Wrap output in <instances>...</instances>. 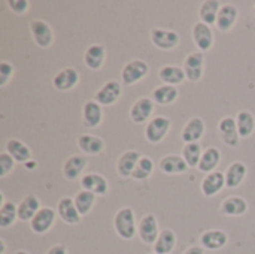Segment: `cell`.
<instances>
[{
	"instance_id": "obj_1",
	"label": "cell",
	"mask_w": 255,
	"mask_h": 254,
	"mask_svg": "<svg viewBox=\"0 0 255 254\" xmlns=\"http://www.w3.org/2000/svg\"><path fill=\"white\" fill-rule=\"evenodd\" d=\"M137 223L133 208H120L114 217V229L117 235L124 241H131L137 235Z\"/></svg>"
},
{
	"instance_id": "obj_2",
	"label": "cell",
	"mask_w": 255,
	"mask_h": 254,
	"mask_svg": "<svg viewBox=\"0 0 255 254\" xmlns=\"http://www.w3.org/2000/svg\"><path fill=\"white\" fill-rule=\"evenodd\" d=\"M172 127V120L169 117L157 115L152 120H149L145 126V139L149 144H160L164 141V138L169 135Z\"/></svg>"
},
{
	"instance_id": "obj_3",
	"label": "cell",
	"mask_w": 255,
	"mask_h": 254,
	"mask_svg": "<svg viewBox=\"0 0 255 254\" xmlns=\"http://www.w3.org/2000/svg\"><path fill=\"white\" fill-rule=\"evenodd\" d=\"M149 73V64L145 60L134 58L124 64L121 70V81L124 85H134L145 79Z\"/></svg>"
},
{
	"instance_id": "obj_4",
	"label": "cell",
	"mask_w": 255,
	"mask_h": 254,
	"mask_svg": "<svg viewBox=\"0 0 255 254\" xmlns=\"http://www.w3.org/2000/svg\"><path fill=\"white\" fill-rule=\"evenodd\" d=\"M151 42L155 48H158L161 51H172L179 46L181 36L175 30L154 27L151 30Z\"/></svg>"
},
{
	"instance_id": "obj_5",
	"label": "cell",
	"mask_w": 255,
	"mask_h": 254,
	"mask_svg": "<svg viewBox=\"0 0 255 254\" xmlns=\"http://www.w3.org/2000/svg\"><path fill=\"white\" fill-rule=\"evenodd\" d=\"M28 27H30L31 37H33L34 43L39 48L46 49V48L52 46V43H54V30L46 21H43V19H31Z\"/></svg>"
},
{
	"instance_id": "obj_6",
	"label": "cell",
	"mask_w": 255,
	"mask_h": 254,
	"mask_svg": "<svg viewBox=\"0 0 255 254\" xmlns=\"http://www.w3.org/2000/svg\"><path fill=\"white\" fill-rule=\"evenodd\" d=\"M160 232L161 231L158 229V220L154 214L143 216L137 223V237L146 246H154L160 237Z\"/></svg>"
},
{
	"instance_id": "obj_7",
	"label": "cell",
	"mask_w": 255,
	"mask_h": 254,
	"mask_svg": "<svg viewBox=\"0 0 255 254\" xmlns=\"http://www.w3.org/2000/svg\"><path fill=\"white\" fill-rule=\"evenodd\" d=\"M184 72L187 75V79L191 82H199L205 75V55L200 51L190 52L184 60Z\"/></svg>"
},
{
	"instance_id": "obj_8",
	"label": "cell",
	"mask_w": 255,
	"mask_h": 254,
	"mask_svg": "<svg viewBox=\"0 0 255 254\" xmlns=\"http://www.w3.org/2000/svg\"><path fill=\"white\" fill-rule=\"evenodd\" d=\"M123 96V85L111 79L108 82H105L94 94V100L97 103H100L102 106H112L115 105Z\"/></svg>"
},
{
	"instance_id": "obj_9",
	"label": "cell",
	"mask_w": 255,
	"mask_h": 254,
	"mask_svg": "<svg viewBox=\"0 0 255 254\" xmlns=\"http://www.w3.org/2000/svg\"><path fill=\"white\" fill-rule=\"evenodd\" d=\"M57 210H52L49 207H42L40 211L33 217V220L30 222V229L33 234L36 235H45L48 234L57 219Z\"/></svg>"
},
{
	"instance_id": "obj_10",
	"label": "cell",
	"mask_w": 255,
	"mask_h": 254,
	"mask_svg": "<svg viewBox=\"0 0 255 254\" xmlns=\"http://www.w3.org/2000/svg\"><path fill=\"white\" fill-rule=\"evenodd\" d=\"M155 109V102L151 97H140L137 99L130 108V120L134 124H143L152 120V114Z\"/></svg>"
},
{
	"instance_id": "obj_11",
	"label": "cell",
	"mask_w": 255,
	"mask_h": 254,
	"mask_svg": "<svg viewBox=\"0 0 255 254\" xmlns=\"http://www.w3.org/2000/svg\"><path fill=\"white\" fill-rule=\"evenodd\" d=\"M191 36H193V40H194V43H196V46L199 48L200 52L211 51L214 43H215V37H214L211 25H208V24H205L202 21H197L193 25Z\"/></svg>"
},
{
	"instance_id": "obj_12",
	"label": "cell",
	"mask_w": 255,
	"mask_h": 254,
	"mask_svg": "<svg viewBox=\"0 0 255 254\" xmlns=\"http://www.w3.org/2000/svg\"><path fill=\"white\" fill-rule=\"evenodd\" d=\"M79 82V72L76 67L67 66L64 69H61L60 72H57L52 78V85L57 91H72Z\"/></svg>"
},
{
	"instance_id": "obj_13",
	"label": "cell",
	"mask_w": 255,
	"mask_h": 254,
	"mask_svg": "<svg viewBox=\"0 0 255 254\" xmlns=\"http://www.w3.org/2000/svg\"><path fill=\"white\" fill-rule=\"evenodd\" d=\"M218 133L224 145L235 148L241 142V135L238 130L236 118L233 117H223L218 123Z\"/></svg>"
},
{
	"instance_id": "obj_14",
	"label": "cell",
	"mask_w": 255,
	"mask_h": 254,
	"mask_svg": "<svg viewBox=\"0 0 255 254\" xmlns=\"http://www.w3.org/2000/svg\"><path fill=\"white\" fill-rule=\"evenodd\" d=\"M226 187V174L220 171L205 175V178L200 183V190L205 198H214L220 195Z\"/></svg>"
},
{
	"instance_id": "obj_15",
	"label": "cell",
	"mask_w": 255,
	"mask_h": 254,
	"mask_svg": "<svg viewBox=\"0 0 255 254\" xmlns=\"http://www.w3.org/2000/svg\"><path fill=\"white\" fill-rule=\"evenodd\" d=\"M106 55H108L106 48L102 43H91L84 51L82 61L90 70H100L105 66Z\"/></svg>"
},
{
	"instance_id": "obj_16",
	"label": "cell",
	"mask_w": 255,
	"mask_h": 254,
	"mask_svg": "<svg viewBox=\"0 0 255 254\" xmlns=\"http://www.w3.org/2000/svg\"><path fill=\"white\" fill-rule=\"evenodd\" d=\"M88 162L84 156L81 154H73L70 157L66 159V162L63 163V177L67 181H76L79 178H82L84 171L87 168Z\"/></svg>"
},
{
	"instance_id": "obj_17",
	"label": "cell",
	"mask_w": 255,
	"mask_h": 254,
	"mask_svg": "<svg viewBox=\"0 0 255 254\" xmlns=\"http://www.w3.org/2000/svg\"><path fill=\"white\" fill-rule=\"evenodd\" d=\"M227 243H229V235L223 229H209L200 235V246L209 252L221 250L227 246Z\"/></svg>"
},
{
	"instance_id": "obj_18",
	"label": "cell",
	"mask_w": 255,
	"mask_h": 254,
	"mask_svg": "<svg viewBox=\"0 0 255 254\" xmlns=\"http://www.w3.org/2000/svg\"><path fill=\"white\" fill-rule=\"evenodd\" d=\"M81 187L82 190H88L96 196H105L109 192L108 180L102 174H96V172L84 174V177L81 178Z\"/></svg>"
},
{
	"instance_id": "obj_19",
	"label": "cell",
	"mask_w": 255,
	"mask_h": 254,
	"mask_svg": "<svg viewBox=\"0 0 255 254\" xmlns=\"http://www.w3.org/2000/svg\"><path fill=\"white\" fill-rule=\"evenodd\" d=\"M238 19H239V9L232 3H226L220 9L215 27L223 33H229L236 25Z\"/></svg>"
},
{
	"instance_id": "obj_20",
	"label": "cell",
	"mask_w": 255,
	"mask_h": 254,
	"mask_svg": "<svg viewBox=\"0 0 255 254\" xmlns=\"http://www.w3.org/2000/svg\"><path fill=\"white\" fill-rule=\"evenodd\" d=\"M82 123L88 129H96L103 123V106L94 99L87 100L82 106Z\"/></svg>"
},
{
	"instance_id": "obj_21",
	"label": "cell",
	"mask_w": 255,
	"mask_h": 254,
	"mask_svg": "<svg viewBox=\"0 0 255 254\" xmlns=\"http://www.w3.org/2000/svg\"><path fill=\"white\" fill-rule=\"evenodd\" d=\"M206 132V124L205 121L200 118V117H193L190 118L185 126L182 127V132H181V139L185 142V144H193V142H199L203 135Z\"/></svg>"
},
{
	"instance_id": "obj_22",
	"label": "cell",
	"mask_w": 255,
	"mask_h": 254,
	"mask_svg": "<svg viewBox=\"0 0 255 254\" xmlns=\"http://www.w3.org/2000/svg\"><path fill=\"white\" fill-rule=\"evenodd\" d=\"M158 169L166 175H181L185 174L190 168L182 156L178 154H167L160 159Z\"/></svg>"
},
{
	"instance_id": "obj_23",
	"label": "cell",
	"mask_w": 255,
	"mask_h": 254,
	"mask_svg": "<svg viewBox=\"0 0 255 254\" xmlns=\"http://www.w3.org/2000/svg\"><path fill=\"white\" fill-rule=\"evenodd\" d=\"M57 214H58L60 220L66 225H79L81 219H82L75 207L73 198H69V196H64L58 201Z\"/></svg>"
},
{
	"instance_id": "obj_24",
	"label": "cell",
	"mask_w": 255,
	"mask_h": 254,
	"mask_svg": "<svg viewBox=\"0 0 255 254\" xmlns=\"http://www.w3.org/2000/svg\"><path fill=\"white\" fill-rule=\"evenodd\" d=\"M140 157L142 156L136 150L124 151L120 156L118 162H117V172H118V175H121L123 178L131 177L134 169H136V166H137V163H139V160H140Z\"/></svg>"
},
{
	"instance_id": "obj_25",
	"label": "cell",
	"mask_w": 255,
	"mask_h": 254,
	"mask_svg": "<svg viewBox=\"0 0 255 254\" xmlns=\"http://www.w3.org/2000/svg\"><path fill=\"white\" fill-rule=\"evenodd\" d=\"M248 202L242 196H230L223 201L220 211L226 217H242L248 213Z\"/></svg>"
},
{
	"instance_id": "obj_26",
	"label": "cell",
	"mask_w": 255,
	"mask_h": 254,
	"mask_svg": "<svg viewBox=\"0 0 255 254\" xmlns=\"http://www.w3.org/2000/svg\"><path fill=\"white\" fill-rule=\"evenodd\" d=\"M40 199L36 195H27L18 204V220L21 222H31L33 217L40 211Z\"/></svg>"
},
{
	"instance_id": "obj_27",
	"label": "cell",
	"mask_w": 255,
	"mask_h": 254,
	"mask_svg": "<svg viewBox=\"0 0 255 254\" xmlns=\"http://www.w3.org/2000/svg\"><path fill=\"white\" fill-rule=\"evenodd\" d=\"M158 79H160L163 84L176 87V85H181V84L187 79V75H185L182 66L164 64V66H161L160 70H158Z\"/></svg>"
},
{
	"instance_id": "obj_28",
	"label": "cell",
	"mask_w": 255,
	"mask_h": 254,
	"mask_svg": "<svg viewBox=\"0 0 255 254\" xmlns=\"http://www.w3.org/2000/svg\"><path fill=\"white\" fill-rule=\"evenodd\" d=\"M78 147L84 154L99 156L105 151V141L100 136L91 133H82L78 136Z\"/></svg>"
},
{
	"instance_id": "obj_29",
	"label": "cell",
	"mask_w": 255,
	"mask_h": 254,
	"mask_svg": "<svg viewBox=\"0 0 255 254\" xmlns=\"http://www.w3.org/2000/svg\"><path fill=\"white\" fill-rule=\"evenodd\" d=\"M179 97V90L178 87H173V85H167V84H161V85H157L154 90H152V94H151V99L160 105V106H167V105H173Z\"/></svg>"
},
{
	"instance_id": "obj_30",
	"label": "cell",
	"mask_w": 255,
	"mask_h": 254,
	"mask_svg": "<svg viewBox=\"0 0 255 254\" xmlns=\"http://www.w3.org/2000/svg\"><path fill=\"white\" fill-rule=\"evenodd\" d=\"M224 174H226V186H227V189H238L245 181L247 174H248V168H247V165L244 162L236 160L227 168V171Z\"/></svg>"
},
{
	"instance_id": "obj_31",
	"label": "cell",
	"mask_w": 255,
	"mask_h": 254,
	"mask_svg": "<svg viewBox=\"0 0 255 254\" xmlns=\"http://www.w3.org/2000/svg\"><path fill=\"white\" fill-rule=\"evenodd\" d=\"M6 153H9L16 163H28L33 156L30 147L16 138H12L6 142Z\"/></svg>"
},
{
	"instance_id": "obj_32",
	"label": "cell",
	"mask_w": 255,
	"mask_h": 254,
	"mask_svg": "<svg viewBox=\"0 0 255 254\" xmlns=\"http://www.w3.org/2000/svg\"><path fill=\"white\" fill-rule=\"evenodd\" d=\"M220 163H221V151L217 147H209L203 151V156L197 169L208 175V174L215 172Z\"/></svg>"
},
{
	"instance_id": "obj_33",
	"label": "cell",
	"mask_w": 255,
	"mask_h": 254,
	"mask_svg": "<svg viewBox=\"0 0 255 254\" xmlns=\"http://www.w3.org/2000/svg\"><path fill=\"white\" fill-rule=\"evenodd\" d=\"M176 243H178L176 234H175L172 229H164V231L160 232L158 240H157L155 244L152 246L154 253L172 254L173 253V250H175V247H176Z\"/></svg>"
},
{
	"instance_id": "obj_34",
	"label": "cell",
	"mask_w": 255,
	"mask_h": 254,
	"mask_svg": "<svg viewBox=\"0 0 255 254\" xmlns=\"http://www.w3.org/2000/svg\"><path fill=\"white\" fill-rule=\"evenodd\" d=\"M221 3L218 0H206L200 4L199 7V18L202 22L208 24V25H215L217 24V18L221 9Z\"/></svg>"
},
{
	"instance_id": "obj_35",
	"label": "cell",
	"mask_w": 255,
	"mask_h": 254,
	"mask_svg": "<svg viewBox=\"0 0 255 254\" xmlns=\"http://www.w3.org/2000/svg\"><path fill=\"white\" fill-rule=\"evenodd\" d=\"M96 199L97 196L88 190H79L75 198H73V202H75V207L78 210V213L81 214V217H85L91 213V210L94 208L96 205Z\"/></svg>"
},
{
	"instance_id": "obj_36",
	"label": "cell",
	"mask_w": 255,
	"mask_h": 254,
	"mask_svg": "<svg viewBox=\"0 0 255 254\" xmlns=\"http://www.w3.org/2000/svg\"><path fill=\"white\" fill-rule=\"evenodd\" d=\"M236 124L241 138H250L255 132V117L248 109L239 111L236 115Z\"/></svg>"
},
{
	"instance_id": "obj_37",
	"label": "cell",
	"mask_w": 255,
	"mask_h": 254,
	"mask_svg": "<svg viewBox=\"0 0 255 254\" xmlns=\"http://www.w3.org/2000/svg\"><path fill=\"white\" fill-rule=\"evenodd\" d=\"M18 220V205L10 201H6L0 205V228L9 229Z\"/></svg>"
},
{
	"instance_id": "obj_38",
	"label": "cell",
	"mask_w": 255,
	"mask_h": 254,
	"mask_svg": "<svg viewBox=\"0 0 255 254\" xmlns=\"http://www.w3.org/2000/svg\"><path fill=\"white\" fill-rule=\"evenodd\" d=\"M202 156H203V148H202L200 142L185 144L182 148V157L187 162L188 168H199Z\"/></svg>"
},
{
	"instance_id": "obj_39",
	"label": "cell",
	"mask_w": 255,
	"mask_h": 254,
	"mask_svg": "<svg viewBox=\"0 0 255 254\" xmlns=\"http://www.w3.org/2000/svg\"><path fill=\"white\" fill-rule=\"evenodd\" d=\"M152 172H154L152 159L148 157V156H142L137 166H136V169H134V172H133V175H131V178L136 180V181H145L152 175Z\"/></svg>"
},
{
	"instance_id": "obj_40",
	"label": "cell",
	"mask_w": 255,
	"mask_h": 254,
	"mask_svg": "<svg viewBox=\"0 0 255 254\" xmlns=\"http://www.w3.org/2000/svg\"><path fill=\"white\" fill-rule=\"evenodd\" d=\"M13 73H15V67L12 63H9L6 60L0 61V87L1 88L10 82V79L13 78Z\"/></svg>"
},
{
	"instance_id": "obj_41",
	"label": "cell",
	"mask_w": 255,
	"mask_h": 254,
	"mask_svg": "<svg viewBox=\"0 0 255 254\" xmlns=\"http://www.w3.org/2000/svg\"><path fill=\"white\" fill-rule=\"evenodd\" d=\"M15 165H16V162L13 160V157H12L9 153L3 151V153L0 154V174H1L0 177H1V178L7 177V175L13 171Z\"/></svg>"
},
{
	"instance_id": "obj_42",
	"label": "cell",
	"mask_w": 255,
	"mask_h": 254,
	"mask_svg": "<svg viewBox=\"0 0 255 254\" xmlns=\"http://www.w3.org/2000/svg\"><path fill=\"white\" fill-rule=\"evenodd\" d=\"M9 9L16 15H25L30 9V1L27 0H7Z\"/></svg>"
},
{
	"instance_id": "obj_43",
	"label": "cell",
	"mask_w": 255,
	"mask_h": 254,
	"mask_svg": "<svg viewBox=\"0 0 255 254\" xmlns=\"http://www.w3.org/2000/svg\"><path fill=\"white\" fill-rule=\"evenodd\" d=\"M45 254H67V247L64 244H55L51 249H48Z\"/></svg>"
},
{
	"instance_id": "obj_44",
	"label": "cell",
	"mask_w": 255,
	"mask_h": 254,
	"mask_svg": "<svg viewBox=\"0 0 255 254\" xmlns=\"http://www.w3.org/2000/svg\"><path fill=\"white\" fill-rule=\"evenodd\" d=\"M184 254H205V249L202 246H191L184 252Z\"/></svg>"
},
{
	"instance_id": "obj_45",
	"label": "cell",
	"mask_w": 255,
	"mask_h": 254,
	"mask_svg": "<svg viewBox=\"0 0 255 254\" xmlns=\"http://www.w3.org/2000/svg\"><path fill=\"white\" fill-rule=\"evenodd\" d=\"M0 246H1L0 254H4V252H6V244H4V240H0Z\"/></svg>"
},
{
	"instance_id": "obj_46",
	"label": "cell",
	"mask_w": 255,
	"mask_h": 254,
	"mask_svg": "<svg viewBox=\"0 0 255 254\" xmlns=\"http://www.w3.org/2000/svg\"><path fill=\"white\" fill-rule=\"evenodd\" d=\"M15 254H30V253H28V252H25V250H18Z\"/></svg>"
},
{
	"instance_id": "obj_47",
	"label": "cell",
	"mask_w": 255,
	"mask_h": 254,
	"mask_svg": "<svg viewBox=\"0 0 255 254\" xmlns=\"http://www.w3.org/2000/svg\"><path fill=\"white\" fill-rule=\"evenodd\" d=\"M149 254H158V253H154V252H152V253H149Z\"/></svg>"
},
{
	"instance_id": "obj_48",
	"label": "cell",
	"mask_w": 255,
	"mask_h": 254,
	"mask_svg": "<svg viewBox=\"0 0 255 254\" xmlns=\"http://www.w3.org/2000/svg\"><path fill=\"white\" fill-rule=\"evenodd\" d=\"M254 13H255V4H254Z\"/></svg>"
}]
</instances>
